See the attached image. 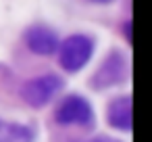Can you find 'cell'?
Returning a JSON list of instances; mask_svg holds the SVG:
<instances>
[{
    "mask_svg": "<svg viewBox=\"0 0 152 142\" xmlns=\"http://www.w3.org/2000/svg\"><path fill=\"white\" fill-rule=\"evenodd\" d=\"M94 42L88 36H71L61 46V65L67 71H79L92 57Z\"/></svg>",
    "mask_w": 152,
    "mask_h": 142,
    "instance_id": "1",
    "label": "cell"
},
{
    "mask_svg": "<svg viewBox=\"0 0 152 142\" xmlns=\"http://www.w3.org/2000/svg\"><path fill=\"white\" fill-rule=\"evenodd\" d=\"M61 88H63V79L58 75L48 73V75H42V77H36V79L27 82L23 86V90H21V96H23V100L27 104L42 107L48 100H52L58 94Z\"/></svg>",
    "mask_w": 152,
    "mask_h": 142,
    "instance_id": "2",
    "label": "cell"
},
{
    "mask_svg": "<svg viewBox=\"0 0 152 142\" xmlns=\"http://www.w3.org/2000/svg\"><path fill=\"white\" fill-rule=\"evenodd\" d=\"M0 142H34V132L25 125L0 119Z\"/></svg>",
    "mask_w": 152,
    "mask_h": 142,
    "instance_id": "7",
    "label": "cell"
},
{
    "mask_svg": "<svg viewBox=\"0 0 152 142\" xmlns=\"http://www.w3.org/2000/svg\"><path fill=\"white\" fill-rule=\"evenodd\" d=\"M27 46L38 52V54H52L56 48H58V40H56V34L44 25H34L27 29Z\"/></svg>",
    "mask_w": 152,
    "mask_h": 142,
    "instance_id": "4",
    "label": "cell"
},
{
    "mask_svg": "<svg viewBox=\"0 0 152 142\" xmlns=\"http://www.w3.org/2000/svg\"><path fill=\"white\" fill-rule=\"evenodd\" d=\"M92 2H98V4H106V2H113V0H92Z\"/></svg>",
    "mask_w": 152,
    "mask_h": 142,
    "instance_id": "9",
    "label": "cell"
},
{
    "mask_svg": "<svg viewBox=\"0 0 152 142\" xmlns=\"http://www.w3.org/2000/svg\"><path fill=\"white\" fill-rule=\"evenodd\" d=\"M123 73H125V59L121 54H113L98 71L96 75V84H102V86H110V84H117L123 79Z\"/></svg>",
    "mask_w": 152,
    "mask_h": 142,
    "instance_id": "5",
    "label": "cell"
},
{
    "mask_svg": "<svg viewBox=\"0 0 152 142\" xmlns=\"http://www.w3.org/2000/svg\"><path fill=\"white\" fill-rule=\"evenodd\" d=\"M94 113L92 107L86 98L81 96H69L61 102L58 111H56V121L63 125H71V123H92Z\"/></svg>",
    "mask_w": 152,
    "mask_h": 142,
    "instance_id": "3",
    "label": "cell"
},
{
    "mask_svg": "<svg viewBox=\"0 0 152 142\" xmlns=\"http://www.w3.org/2000/svg\"><path fill=\"white\" fill-rule=\"evenodd\" d=\"M88 142H119V140H113V138H94V140H88Z\"/></svg>",
    "mask_w": 152,
    "mask_h": 142,
    "instance_id": "8",
    "label": "cell"
},
{
    "mask_svg": "<svg viewBox=\"0 0 152 142\" xmlns=\"http://www.w3.org/2000/svg\"><path fill=\"white\" fill-rule=\"evenodd\" d=\"M108 121L119 129H129L131 127V98L129 96H121L119 100H115L110 104Z\"/></svg>",
    "mask_w": 152,
    "mask_h": 142,
    "instance_id": "6",
    "label": "cell"
}]
</instances>
